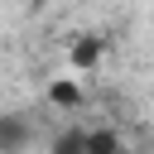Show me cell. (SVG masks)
<instances>
[{"label": "cell", "mask_w": 154, "mask_h": 154, "mask_svg": "<svg viewBox=\"0 0 154 154\" xmlns=\"http://www.w3.org/2000/svg\"><path fill=\"white\" fill-rule=\"evenodd\" d=\"M96 53H101V43H96V38H82V43L72 48V63H77V67H91Z\"/></svg>", "instance_id": "277c9868"}, {"label": "cell", "mask_w": 154, "mask_h": 154, "mask_svg": "<svg viewBox=\"0 0 154 154\" xmlns=\"http://www.w3.org/2000/svg\"><path fill=\"white\" fill-rule=\"evenodd\" d=\"M29 144V125L19 116H0V154H24Z\"/></svg>", "instance_id": "6da1fadb"}, {"label": "cell", "mask_w": 154, "mask_h": 154, "mask_svg": "<svg viewBox=\"0 0 154 154\" xmlns=\"http://www.w3.org/2000/svg\"><path fill=\"white\" fill-rule=\"evenodd\" d=\"M53 154H91V135L87 130H67L63 140H53Z\"/></svg>", "instance_id": "3957f363"}, {"label": "cell", "mask_w": 154, "mask_h": 154, "mask_svg": "<svg viewBox=\"0 0 154 154\" xmlns=\"http://www.w3.org/2000/svg\"><path fill=\"white\" fill-rule=\"evenodd\" d=\"M48 101H53L58 111H77V106H82V87H77L72 77H58V82L48 87Z\"/></svg>", "instance_id": "7a4b0ae2"}]
</instances>
